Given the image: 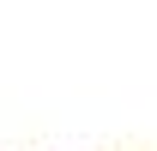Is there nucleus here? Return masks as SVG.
<instances>
[]
</instances>
